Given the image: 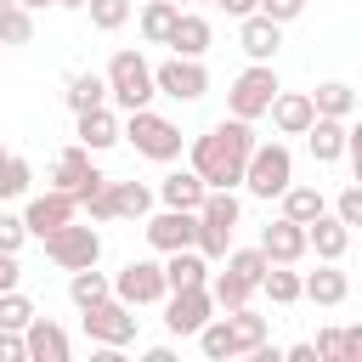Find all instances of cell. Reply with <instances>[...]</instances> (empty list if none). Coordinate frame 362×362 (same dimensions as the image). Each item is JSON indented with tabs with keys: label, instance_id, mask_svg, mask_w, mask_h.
I'll list each match as a JSON object with an SVG mask.
<instances>
[{
	"label": "cell",
	"instance_id": "1",
	"mask_svg": "<svg viewBox=\"0 0 362 362\" xmlns=\"http://www.w3.org/2000/svg\"><path fill=\"white\" fill-rule=\"evenodd\" d=\"M255 153V124L249 119H221L192 141V170L204 187H243V164Z\"/></svg>",
	"mask_w": 362,
	"mask_h": 362
},
{
	"label": "cell",
	"instance_id": "2",
	"mask_svg": "<svg viewBox=\"0 0 362 362\" xmlns=\"http://www.w3.org/2000/svg\"><path fill=\"white\" fill-rule=\"evenodd\" d=\"M192 215H198V238H192V249H198L204 260H221V255L232 249L238 221H243L238 187H209V192H204V204H198Z\"/></svg>",
	"mask_w": 362,
	"mask_h": 362
},
{
	"label": "cell",
	"instance_id": "3",
	"mask_svg": "<svg viewBox=\"0 0 362 362\" xmlns=\"http://www.w3.org/2000/svg\"><path fill=\"white\" fill-rule=\"evenodd\" d=\"M119 141H130V147H136L141 158H153V164H175V158H181V124L164 119V113H153V107L124 113V119H119Z\"/></svg>",
	"mask_w": 362,
	"mask_h": 362
},
{
	"label": "cell",
	"instance_id": "4",
	"mask_svg": "<svg viewBox=\"0 0 362 362\" xmlns=\"http://www.w3.org/2000/svg\"><path fill=\"white\" fill-rule=\"evenodd\" d=\"M107 102L119 107V113H136V107H153V96H158V85H153V62L141 57V51H113V62H107Z\"/></svg>",
	"mask_w": 362,
	"mask_h": 362
},
{
	"label": "cell",
	"instance_id": "5",
	"mask_svg": "<svg viewBox=\"0 0 362 362\" xmlns=\"http://www.w3.org/2000/svg\"><path fill=\"white\" fill-rule=\"evenodd\" d=\"M283 90V79H277V68L272 62H249L238 79H232V90H226V107H232V119H266V107H272V96Z\"/></svg>",
	"mask_w": 362,
	"mask_h": 362
},
{
	"label": "cell",
	"instance_id": "6",
	"mask_svg": "<svg viewBox=\"0 0 362 362\" xmlns=\"http://www.w3.org/2000/svg\"><path fill=\"white\" fill-rule=\"evenodd\" d=\"M288 181H294V153H288L283 141H255V153H249V164H243V187H249L255 198H277Z\"/></svg>",
	"mask_w": 362,
	"mask_h": 362
},
{
	"label": "cell",
	"instance_id": "7",
	"mask_svg": "<svg viewBox=\"0 0 362 362\" xmlns=\"http://www.w3.org/2000/svg\"><path fill=\"white\" fill-rule=\"evenodd\" d=\"M40 243H45V260L62 266V272H79V266H96L102 260V232L96 226H79V221H62Z\"/></svg>",
	"mask_w": 362,
	"mask_h": 362
},
{
	"label": "cell",
	"instance_id": "8",
	"mask_svg": "<svg viewBox=\"0 0 362 362\" xmlns=\"http://www.w3.org/2000/svg\"><path fill=\"white\" fill-rule=\"evenodd\" d=\"M79 317H85V339H90V345H113V351H124V345L136 339V311H130L124 300H113V294L96 300V305H85Z\"/></svg>",
	"mask_w": 362,
	"mask_h": 362
},
{
	"label": "cell",
	"instance_id": "9",
	"mask_svg": "<svg viewBox=\"0 0 362 362\" xmlns=\"http://www.w3.org/2000/svg\"><path fill=\"white\" fill-rule=\"evenodd\" d=\"M153 85H158V96H170V102H198V96L209 90V68H204V57H175V51H170V62L153 68Z\"/></svg>",
	"mask_w": 362,
	"mask_h": 362
},
{
	"label": "cell",
	"instance_id": "10",
	"mask_svg": "<svg viewBox=\"0 0 362 362\" xmlns=\"http://www.w3.org/2000/svg\"><path fill=\"white\" fill-rule=\"evenodd\" d=\"M209 317H215L209 283H198V288H170V294H164V328H170L175 339H192Z\"/></svg>",
	"mask_w": 362,
	"mask_h": 362
},
{
	"label": "cell",
	"instance_id": "11",
	"mask_svg": "<svg viewBox=\"0 0 362 362\" xmlns=\"http://www.w3.org/2000/svg\"><path fill=\"white\" fill-rule=\"evenodd\" d=\"M113 300H124L130 311L158 305V300H164V266H158V260H130V266L113 277Z\"/></svg>",
	"mask_w": 362,
	"mask_h": 362
},
{
	"label": "cell",
	"instance_id": "12",
	"mask_svg": "<svg viewBox=\"0 0 362 362\" xmlns=\"http://www.w3.org/2000/svg\"><path fill=\"white\" fill-rule=\"evenodd\" d=\"M107 175L90 164V147H62L57 158H51V187H62V192H74V198H85V192H96Z\"/></svg>",
	"mask_w": 362,
	"mask_h": 362
},
{
	"label": "cell",
	"instance_id": "13",
	"mask_svg": "<svg viewBox=\"0 0 362 362\" xmlns=\"http://www.w3.org/2000/svg\"><path fill=\"white\" fill-rule=\"evenodd\" d=\"M141 221H147L141 232H147V243H153L158 255H170V249H192V238H198V215H192V209H158V215L147 209Z\"/></svg>",
	"mask_w": 362,
	"mask_h": 362
},
{
	"label": "cell",
	"instance_id": "14",
	"mask_svg": "<svg viewBox=\"0 0 362 362\" xmlns=\"http://www.w3.org/2000/svg\"><path fill=\"white\" fill-rule=\"evenodd\" d=\"M74 215H79V198H74V192H62V187H51V192L28 198L23 226H28V238H45V232H57V226H62V221H74Z\"/></svg>",
	"mask_w": 362,
	"mask_h": 362
},
{
	"label": "cell",
	"instance_id": "15",
	"mask_svg": "<svg viewBox=\"0 0 362 362\" xmlns=\"http://www.w3.org/2000/svg\"><path fill=\"white\" fill-rule=\"evenodd\" d=\"M23 351H28V362H68L74 356V339H68V328L62 322H51V317H28V328H23Z\"/></svg>",
	"mask_w": 362,
	"mask_h": 362
},
{
	"label": "cell",
	"instance_id": "16",
	"mask_svg": "<svg viewBox=\"0 0 362 362\" xmlns=\"http://www.w3.org/2000/svg\"><path fill=\"white\" fill-rule=\"evenodd\" d=\"M272 266H294V260H305V226L300 221H288V215H277L272 226H260V243H255Z\"/></svg>",
	"mask_w": 362,
	"mask_h": 362
},
{
	"label": "cell",
	"instance_id": "17",
	"mask_svg": "<svg viewBox=\"0 0 362 362\" xmlns=\"http://www.w3.org/2000/svg\"><path fill=\"white\" fill-rule=\"evenodd\" d=\"M238 45H243V57H249V62H272V57H277V45H283V23H272V17L249 11V17H238Z\"/></svg>",
	"mask_w": 362,
	"mask_h": 362
},
{
	"label": "cell",
	"instance_id": "18",
	"mask_svg": "<svg viewBox=\"0 0 362 362\" xmlns=\"http://www.w3.org/2000/svg\"><path fill=\"white\" fill-rule=\"evenodd\" d=\"M209 40H215V28H209V17H204V11H175L170 34H164V45H170L175 57H204V51H209Z\"/></svg>",
	"mask_w": 362,
	"mask_h": 362
},
{
	"label": "cell",
	"instance_id": "19",
	"mask_svg": "<svg viewBox=\"0 0 362 362\" xmlns=\"http://www.w3.org/2000/svg\"><path fill=\"white\" fill-rule=\"evenodd\" d=\"M305 141H311V158H317V164H339V158H345V141H351V119L317 113V119L305 124Z\"/></svg>",
	"mask_w": 362,
	"mask_h": 362
},
{
	"label": "cell",
	"instance_id": "20",
	"mask_svg": "<svg viewBox=\"0 0 362 362\" xmlns=\"http://www.w3.org/2000/svg\"><path fill=\"white\" fill-rule=\"evenodd\" d=\"M266 113H272L277 136H305V124L317 119V107H311V90H277Z\"/></svg>",
	"mask_w": 362,
	"mask_h": 362
},
{
	"label": "cell",
	"instance_id": "21",
	"mask_svg": "<svg viewBox=\"0 0 362 362\" xmlns=\"http://www.w3.org/2000/svg\"><path fill=\"white\" fill-rule=\"evenodd\" d=\"M345 294H351V277L339 272V260H322L311 277H300V300L311 305H345Z\"/></svg>",
	"mask_w": 362,
	"mask_h": 362
},
{
	"label": "cell",
	"instance_id": "22",
	"mask_svg": "<svg viewBox=\"0 0 362 362\" xmlns=\"http://www.w3.org/2000/svg\"><path fill=\"white\" fill-rule=\"evenodd\" d=\"M204 192H209V187H204V175H198L192 164H187V170H170V175L158 181V204H164V209H198Z\"/></svg>",
	"mask_w": 362,
	"mask_h": 362
},
{
	"label": "cell",
	"instance_id": "23",
	"mask_svg": "<svg viewBox=\"0 0 362 362\" xmlns=\"http://www.w3.org/2000/svg\"><path fill=\"white\" fill-rule=\"evenodd\" d=\"M305 249H317V260H345V249H351V226L345 221H334L328 209L305 226Z\"/></svg>",
	"mask_w": 362,
	"mask_h": 362
},
{
	"label": "cell",
	"instance_id": "24",
	"mask_svg": "<svg viewBox=\"0 0 362 362\" xmlns=\"http://www.w3.org/2000/svg\"><path fill=\"white\" fill-rule=\"evenodd\" d=\"M79 119V147H90V153H107L113 141H119V113L102 102V107H85V113H74Z\"/></svg>",
	"mask_w": 362,
	"mask_h": 362
},
{
	"label": "cell",
	"instance_id": "25",
	"mask_svg": "<svg viewBox=\"0 0 362 362\" xmlns=\"http://www.w3.org/2000/svg\"><path fill=\"white\" fill-rule=\"evenodd\" d=\"M198 283H209V260L198 249H170L164 255V294L170 288H198Z\"/></svg>",
	"mask_w": 362,
	"mask_h": 362
},
{
	"label": "cell",
	"instance_id": "26",
	"mask_svg": "<svg viewBox=\"0 0 362 362\" xmlns=\"http://www.w3.org/2000/svg\"><path fill=\"white\" fill-rule=\"evenodd\" d=\"M226 334H232V356H249V351L266 339V317L249 311V305H232V311H226Z\"/></svg>",
	"mask_w": 362,
	"mask_h": 362
},
{
	"label": "cell",
	"instance_id": "27",
	"mask_svg": "<svg viewBox=\"0 0 362 362\" xmlns=\"http://www.w3.org/2000/svg\"><path fill=\"white\" fill-rule=\"evenodd\" d=\"M277 198H283V215H288V221H300V226H311V221L328 209V198H322L317 187H305V181H288Z\"/></svg>",
	"mask_w": 362,
	"mask_h": 362
},
{
	"label": "cell",
	"instance_id": "28",
	"mask_svg": "<svg viewBox=\"0 0 362 362\" xmlns=\"http://www.w3.org/2000/svg\"><path fill=\"white\" fill-rule=\"evenodd\" d=\"M62 102H68L74 113H85V107H102V102H107V79H102L96 68H85V74H68V90H62Z\"/></svg>",
	"mask_w": 362,
	"mask_h": 362
},
{
	"label": "cell",
	"instance_id": "29",
	"mask_svg": "<svg viewBox=\"0 0 362 362\" xmlns=\"http://www.w3.org/2000/svg\"><path fill=\"white\" fill-rule=\"evenodd\" d=\"M311 107L328 113V119H351V113H356V90H351L345 79H322V85L311 90Z\"/></svg>",
	"mask_w": 362,
	"mask_h": 362
},
{
	"label": "cell",
	"instance_id": "30",
	"mask_svg": "<svg viewBox=\"0 0 362 362\" xmlns=\"http://www.w3.org/2000/svg\"><path fill=\"white\" fill-rule=\"evenodd\" d=\"M107 192H113V215L119 221H141L153 209V187H141V181H107Z\"/></svg>",
	"mask_w": 362,
	"mask_h": 362
},
{
	"label": "cell",
	"instance_id": "31",
	"mask_svg": "<svg viewBox=\"0 0 362 362\" xmlns=\"http://www.w3.org/2000/svg\"><path fill=\"white\" fill-rule=\"evenodd\" d=\"M113 294V277H102L96 266H79V272H68V300L85 311V305H96V300H107Z\"/></svg>",
	"mask_w": 362,
	"mask_h": 362
},
{
	"label": "cell",
	"instance_id": "32",
	"mask_svg": "<svg viewBox=\"0 0 362 362\" xmlns=\"http://www.w3.org/2000/svg\"><path fill=\"white\" fill-rule=\"evenodd\" d=\"M209 300H215L221 311H232V305H249V300H255V283H243V277L226 266V272H215V277H209Z\"/></svg>",
	"mask_w": 362,
	"mask_h": 362
},
{
	"label": "cell",
	"instance_id": "33",
	"mask_svg": "<svg viewBox=\"0 0 362 362\" xmlns=\"http://www.w3.org/2000/svg\"><path fill=\"white\" fill-rule=\"evenodd\" d=\"M28 181H34V164H28L23 153H6V158H0V204L23 198V192H28Z\"/></svg>",
	"mask_w": 362,
	"mask_h": 362
},
{
	"label": "cell",
	"instance_id": "34",
	"mask_svg": "<svg viewBox=\"0 0 362 362\" xmlns=\"http://www.w3.org/2000/svg\"><path fill=\"white\" fill-rule=\"evenodd\" d=\"M175 11H181L175 0H147V6H141V40H147V45H164V34H170Z\"/></svg>",
	"mask_w": 362,
	"mask_h": 362
},
{
	"label": "cell",
	"instance_id": "35",
	"mask_svg": "<svg viewBox=\"0 0 362 362\" xmlns=\"http://www.w3.org/2000/svg\"><path fill=\"white\" fill-rule=\"evenodd\" d=\"M260 294H266L272 305H294V300H300V272H288V266H266Z\"/></svg>",
	"mask_w": 362,
	"mask_h": 362
},
{
	"label": "cell",
	"instance_id": "36",
	"mask_svg": "<svg viewBox=\"0 0 362 362\" xmlns=\"http://www.w3.org/2000/svg\"><path fill=\"white\" fill-rule=\"evenodd\" d=\"M34 40V11L28 6H0V45H28Z\"/></svg>",
	"mask_w": 362,
	"mask_h": 362
},
{
	"label": "cell",
	"instance_id": "37",
	"mask_svg": "<svg viewBox=\"0 0 362 362\" xmlns=\"http://www.w3.org/2000/svg\"><path fill=\"white\" fill-rule=\"evenodd\" d=\"M85 11H90V28L102 34H119L130 23V0H85Z\"/></svg>",
	"mask_w": 362,
	"mask_h": 362
},
{
	"label": "cell",
	"instance_id": "38",
	"mask_svg": "<svg viewBox=\"0 0 362 362\" xmlns=\"http://www.w3.org/2000/svg\"><path fill=\"white\" fill-rule=\"evenodd\" d=\"M221 260H226V266H232V272H238L243 283H255V288H260V277H266V266H272V260H266L260 249H226Z\"/></svg>",
	"mask_w": 362,
	"mask_h": 362
},
{
	"label": "cell",
	"instance_id": "39",
	"mask_svg": "<svg viewBox=\"0 0 362 362\" xmlns=\"http://www.w3.org/2000/svg\"><path fill=\"white\" fill-rule=\"evenodd\" d=\"M28 317H34V300H28L23 288H6V294H0V328H17V334H23Z\"/></svg>",
	"mask_w": 362,
	"mask_h": 362
},
{
	"label": "cell",
	"instance_id": "40",
	"mask_svg": "<svg viewBox=\"0 0 362 362\" xmlns=\"http://www.w3.org/2000/svg\"><path fill=\"white\" fill-rule=\"evenodd\" d=\"M334 221H345V226H362V187H345V192L334 198Z\"/></svg>",
	"mask_w": 362,
	"mask_h": 362
},
{
	"label": "cell",
	"instance_id": "41",
	"mask_svg": "<svg viewBox=\"0 0 362 362\" xmlns=\"http://www.w3.org/2000/svg\"><path fill=\"white\" fill-rule=\"evenodd\" d=\"M28 243V226H23V215H0V255H17Z\"/></svg>",
	"mask_w": 362,
	"mask_h": 362
},
{
	"label": "cell",
	"instance_id": "42",
	"mask_svg": "<svg viewBox=\"0 0 362 362\" xmlns=\"http://www.w3.org/2000/svg\"><path fill=\"white\" fill-rule=\"evenodd\" d=\"M255 11H260V17H272V23H294V17L305 11V0H260Z\"/></svg>",
	"mask_w": 362,
	"mask_h": 362
},
{
	"label": "cell",
	"instance_id": "43",
	"mask_svg": "<svg viewBox=\"0 0 362 362\" xmlns=\"http://www.w3.org/2000/svg\"><path fill=\"white\" fill-rule=\"evenodd\" d=\"M0 362H28L23 334H17V328H0Z\"/></svg>",
	"mask_w": 362,
	"mask_h": 362
},
{
	"label": "cell",
	"instance_id": "44",
	"mask_svg": "<svg viewBox=\"0 0 362 362\" xmlns=\"http://www.w3.org/2000/svg\"><path fill=\"white\" fill-rule=\"evenodd\" d=\"M215 6H221V11H226V17H249V11H255V6H260V0H215Z\"/></svg>",
	"mask_w": 362,
	"mask_h": 362
},
{
	"label": "cell",
	"instance_id": "45",
	"mask_svg": "<svg viewBox=\"0 0 362 362\" xmlns=\"http://www.w3.org/2000/svg\"><path fill=\"white\" fill-rule=\"evenodd\" d=\"M362 356V328H345V362Z\"/></svg>",
	"mask_w": 362,
	"mask_h": 362
},
{
	"label": "cell",
	"instance_id": "46",
	"mask_svg": "<svg viewBox=\"0 0 362 362\" xmlns=\"http://www.w3.org/2000/svg\"><path fill=\"white\" fill-rule=\"evenodd\" d=\"M283 356H288V362H317V345H288Z\"/></svg>",
	"mask_w": 362,
	"mask_h": 362
},
{
	"label": "cell",
	"instance_id": "47",
	"mask_svg": "<svg viewBox=\"0 0 362 362\" xmlns=\"http://www.w3.org/2000/svg\"><path fill=\"white\" fill-rule=\"evenodd\" d=\"M51 6H68V11H85V0H51Z\"/></svg>",
	"mask_w": 362,
	"mask_h": 362
},
{
	"label": "cell",
	"instance_id": "48",
	"mask_svg": "<svg viewBox=\"0 0 362 362\" xmlns=\"http://www.w3.org/2000/svg\"><path fill=\"white\" fill-rule=\"evenodd\" d=\"M17 6H28V11H40V6H51V0H17Z\"/></svg>",
	"mask_w": 362,
	"mask_h": 362
},
{
	"label": "cell",
	"instance_id": "49",
	"mask_svg": "<svg viewBox=\"0 0 362 362\" xmlns=\"http://www.w3.org/2000/svg\"><path fill=\"white\" fill-rule=\"evenodd\" d=\"M175 6H215V0H175Z\"/></svg>",
	"mask_w": 362,
	"mask_h": 362
},
{
	"label": "cell",
	"instance_id": "50",
	"mask_svg": "<svg viewBox=\"0 0 362 362\" xmlns=\"http://www.w3.org/2000/svg\"><path fill=\"white\" fill-rule=\"evenodd\" d=\"M0 158H6V147H0Z\"/></svg>",
	"mask_w": 362,
	"mask_h": 362
},
{
	"label": "cell",
	"instance_id": "51",
	"mask_svg": "<svg viewBox=\"0 0 362 362\" xmlns=\"http://www.w3.org/2000/svg\"><path fill=\"white\" fill-rule=\"evenodd\" d=\"M0 6H11V0H0Z\"/></svg>",
	"mask_w": 362,
	"mask_h": 362
}]
</instances>
